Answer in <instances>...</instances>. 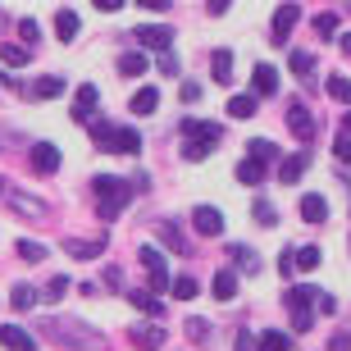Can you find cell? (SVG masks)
<instances>
[{"mask_svg": "<svg viewBox=\"0 0 351 351\" xmlns=\"http://www.w3.org/2000/svg\"><path fill=\"white\" fill-rule=\"evenodd\" d=\"M137 151H142V132H137V128H114L110 156H137Z\"/></svg>", "mask_w": 351, "mask_h": 351, "instance_id": "obj_14", "label": "cell"}, {"mask_svg": "<svg viewBox=\"0 0 351 351\" xmlns=\"http://www.w3.org/2000/svg\"><path fill=\"white\" fill-rule=\"evenodd\" d=\"M19 37H23V46H37V41H41L37 19H23V23H19Z\"/></svg>", "mask_w": 351, "mask_h": 351, "instance_id": "obj_40", "label": "cell"}, {"mask_svg": "<svg viewBox=\"0 0 351 351\" xmlns=\"http://www.w3.org/2000/svg\"><path fill=\"white\" fill-rule=\"evenodd\" d=\"M247 156H251V160H261L265 169H269V165H278V146L265 142V137H251V142H247Z\"/></svg>", "mask_w": 351, "mask_h": 351, "instance_id": "obj_21", "label": "cell"}, {"mask_svg": "<svg viewBox=\"0 0 351 351\" xmlns=\"http://www.w3.org/2000/svg\"><path fill=\"white\" fill-rule=\"evenodd\" d=\"M91 105H96V87H91V82H82L78 96H73V123H91V119H96V110H91Z\"/></svg>", "mask_w": 351, "mask_h": 351, "instance_id": "obj_13", "label": "cell"}, {"mask_svg": "<svg viewBox=\"0 0 351 351\" xmlns=\"http://www.w3.org/2000/svg\"><path fill=\"white\" fill-rule=\"evenodd\" d=\"M315 32H319V37H333V32H338V14H319V19H315Z\"/></svg>", "mask_w": 351, "mask_h": 351, "instance_id": "obj_42", "label": "cell"}, {"mask_svg": "<svg viewBox=\"0 0 351 351\" xmlns=\"http://www.w3.org/2000/svg\"><path fill=\"white\" fill-rule=\"evenodd\" d=\"M287 128L297 132L301 142H311V137H315V114H311V110H306V105L297 101L292 110H287Z\"/></svg>", "mask_w": 351, "mask_h": 351, "instance_id": "obj_10", "label": "cell"}, {"mask_svg": "<svg viewBox=\"0 0 351 351\" xmlns=\"http://www.w3.org/2000/svg\"><path fill=\"white\" fill-rule=\"evenodd\" d=\"M292 269H297V251L287 247L283 256H278V274H283V278H292Z\"/></svg>", "mask_w": 351, "mask_h": 351, "instance_id": "obj_46", "label": "cell"}, {"mask_svg": "<svg viewBox=\"0 0 351 351\" xmlns=\"http://www.w3.org/2000/svg\"><path fill=\"white\" fill-rule=\"evenodd\" d=\"M64 251L73 261H96L105 251V237H64Z\"/></svg>", "mask_w": 351, "mask_h": 351, "instance_id": "obj_9", "label": "cell"}, {"mask_svg": "<svg viewBox=\"0 0 351 351\" xmlns=\"http://www.w3.org/2000/svg\"><path fill=\"white\" fill-rule=\"evenodd\" d=\"M347 14H351V0H347Z\"/></svg>", "mask_w": 351, "mask_h": 351, "instance_id": "obj_56", "label": "cell"}, {"mask_svg": "<svg viewBox=\"0 0 351 351\" xmlns=\"http://www.w3.org/2000/svg\"><path fill=\"white\" fill-rule=\"evenodd\" d=\"M251 215H256V223H261V228H274V223H278V215H274L269 201H256V206H251Z\"/></svg>", "mask_w": 351, "mask_h": 351, "instance_id": "obj_39", "label": "cell"}, {"mask_svg": "<svg viewBox=\"0 0 351 351\" xmlns=\"http://www.w3.org/2000/svg\"><path fill=\"white\" fill-rule=\"evenodd\" d=\"M132 37H137V46H142V51L165 55V51L173 46V27H165V23H146V27H137Z\"/></svg>", "mask_w": 351, "mask_h": 351, "instance_id": "obj_6", "label": "cell"}, {"mask_svg": "<svg viewBox=\"0 0 351 351\" xmlns=\"http://www.w3.org/2000/svg\"><path fill=\"white\" fill-rule=\"evenodd\" d=\"M256 347H261V338H256L251 328H242V333H237V342H233V351H256Z\"/></svg>", "mask_w": 351, "mask_h": 351, "instance_id": "obj_44", "label": "cell"}, {"mask_svg": "<svg viewBox=\"0 0 351 351\" xmlns=\"http://www.w3.org/2000/svg\"><path fill=\"white\" fill-rule=\"evenodd\" d=\"M128 110H132V114H156V110H160V91L156 87H137V91H132V101H128Z\"/></svg>", "mask_w": 351, "mask_h": 351, "instance_id": "obj_18", "label": "cell"}, {"mask_svg": "<svg viewBox=\"0 0 351 351\" xmlns=\"http://www.w3.org/2000/svg\"><path fill=\"white\" fill-rule=\"evenodd\" d=\"M210 69H215V82H233V51H215Z\"/></svg>", "mask_w": 351, "mask_h": 351, "instance_id": "obj_29", "label": "cell"}, {"mask_svg": "<svg viewBox=\"0 0 351 351\" xmlns=\"http://www.w3.org/2000/svg\"><path fill=\"white\" fill-rule=\"evenodd\" d=\"M228 5H233V0H206V10H210V14H228Z\"/></svg>", "mask_w": 351, "mask_h": 351, "instance_id": "obj_52", "label": "cell"}, {"mask_svg": "<svg viewBox=\"0 0 351 351\" xmlns=\"http://www.w3.org/2000/svg\"><path fill=\"white\" fill-rule=\"evenodd\" d=\"M182 137H187L182 156H187V160H206L210 146H219L223 128H219V123H201V119H182Z\"/></svg>", "mask_w": 351, "mask_h": 351, "instance_id": "obj_2", "label": "cell"}, {"mask_svg": "<svg viewBox=\"0 0 351 351\" xmlns=\"http://www.w3.org/2000/svg\"><path fill=\"white\" fill-rule=\"evenodd\" d=\"M342 51H347V55H351V37H342Z\"/></svg>", "mask_w": 351, "mask_h": 351, "instance_id": "obj_54", "label": "cell"}, {"mask_svg": "<svg viewBox=\"0 0 351 351\" xmlns=\"http://www.w3.org/2000/svg\"><path fill=\"white\" fill-rule=\"evenodd\" d=\"M301 219H306V223H324L328 219V201L319 192H306V196H301Z\"/></svg>", "mask_w": 351, "mask_h": 351, "instance_id": "obj_16", "label": "cell"}, {"mask_svg": "<svg viewBox=\"0 0 351 351\" xmlns=\"http://www.w3.org/2000/svg\"><path fill=\"white\" fill-rule=\"evenodd\" d=\"M287 64H292V73H297V78H306V73L315 69V55L311 51H292V55H287Z\"/></svg>", "mask_w": 351, "mask_h": 351, "instance_id": "obj_34", "label": "cell"}, {"mask_svg": "<svg viewBox=\"0 0 351 351\" xmlns=\"http://www.w3.org/2000/svg\"><path fill=\"white\" fill-rule=\"evenodd\" d=\"M64 91V78H41L37 87H32V96H41V101H51V96H60Z\"/></svg>", "mask_w": 351, "mask_h": 351, "instance_id": "obj_38", "label": "cell"}, {"mask_svg": "<svg viewBox=\"0 0 351 351\" xmlns=\"http://www.w3.org/2000/svg\"><path fill=\"white\" fill-rule=\"evenodd\" d=\"M237 182H247V187H256V182H265V165L261 160H242V165H237Z\"/></svg>", "mask_w": 351, "mask_h": 351, "instance_id": "obj_30", "label": "cell"}, {"mask_svg": "<svg viewBox=\"0 0 351 351\" xmlns=\"http://www.w3.org/2000/svg\"><path fill=\"white\" fill-rule=\"evenodd\" d=\"M137 5H142V10H151V14H165L173 0H137Z\"/></svg>", "mask_w": 351, "mask_h": 351, "instance_id": "obj_49", "label": "cell"}, {"mask_svg": "<svg viewBox=\"0 0 351 351\" xmlns=\"http://www.w3.org/2000/svg\"><path fill=\"white\" fill-rule=\"evenodd\" d=\"M0 60L10 69H23L27 60H32V46H10V41H5V46H0Z\"/></svg>", "mask_w": 351, "mask_h": 351, "instance_id": "obj_31", "label": "cell"}, {"mask_svg": "<svg viewBox=\"0 0 351 351\" xmlns=\"http://www.w3.org/2000/svg\"><path fill=\"white\" fill-rule=\"evenodd\" d=\"M123 5H128V0H96V10H101V14H114V10H123Z\"/></svg>", "mask_w": 351, "mask_h": 351, "instance_id": "obj_51", "label": "cell"}, {"mask_svg": "<svg viewBox=\"0 0 351 351\" xmlns=\"http://www.w3.org/2000/svg\"><path fill=\"white\" fill-rule=\"evenodd\" d=\"M319 292L324 287H315V283H301V287H287L283 292V301H287V311H292V328H311V306L319 301Z\"/></svg>", "mask_w": 351, "mask_h": 351, "instance_id": "obj_3", "label": "cell"}, {"mask_svg": "<svg viewBox=\"0 0 351 351\" xmlns=\"http://www.w3.org/2000/svg\"><path fill=\"white\" fill-rule=\"evenodd\" d=\"M301 23V5L297 0H287V5H278V14H274L269 23V41L274 46H287V37H292V27Z\"/></svg>", "mask_w": 351, "mask_h": 351, "instance_id": "obj_4", "label": "cell"}, {"mask_svg": "<svg viewBox=\"0 0 351 351\" xmlns=\"http://www.w3.org/2000/svg\"><path fill=\"white\" fill-rule=\"evenodd\" d=\"M215 297H219V301L237 297V269H219V274H215Z\"/></svg>", "mask_w": 351, "mask_h": 351, "instance_id": "obj_27", "label": "cell"}, {"mask_svg": "<svg viewBox=\"0 0 351 351\" xmlns=\"http://www.w3.org/2000/svg\"><path fill=\"white\" fill-rule=\"evenodd\" d=\"M91 192H96V215H101L105 223H114L119 215H123V206L132 201V187L123 178H114V173H96V178H91Z\"/></svg>", "mask_w": 351, "mask_h": 351, "instance_id": "obj_1", "label": "cell"}, {"mask_svg": "<svg viewBox=\"0 0 351 351\" xmlns=\"http://www.w3.org/2000/svg\"><path fill=\"white\" fill-rule=\"evenodd\" d=\"M146 69H151L146 51H128V55H119V73H123V78H142Z\"/></svg>", "mask_w": 351, "mask_h": 351, "instance_id": "obj_19", "label": "cell"}, {"mask_svg": "<svg viewBox=\"0 0 351 351\" xmlns=\"http://www.w3.org/2000/svg\"><path fill=\"white\" fill-rule=\"evenodd\" d=\"M114 128H119V123H110V119H91V123H87L91 142L101 146V151H110V142H114Z\"/></svg>", "mask_w": 351, "mask_h": 351, "instance_id": "obj_25", "label": "cell"}, {"mask_svg": "<svg viewBox=\"0 0 351 351\" xmlns=\"http://www.w3.org/2000/svg\"><path fill=\"white\" fill-rule=\"evenodd\" d=\"M78 14H73V10H60V14H55V37H60V41H73V37H78Z\"/></svg>", "mask_w": 351, "mask_h": 351, "instance_id": "obj_26", "label": "cell"}, {"mask_svg": "<svg viewBox=\"0 0 351 351\" xmlns=\"http://www.w3.org/2000/svg\"><path fill=\"white\" fill-rule=\"evenodd\" d=\"M228 114L233 119H251L256 114V96H233V101H228Z\"/></svg>", "mask_w": 351, "mask_h": 351, "instance_id": "obj_35", "label": "cell"}, {"mask_svg": "<svg viewBox=\"0 0 351 351\" xmlns=\"http://www.w3.org/2000/svg\"><path fill=\"white\" fill-rule=\"evenodd\" d=\"M10 210L14 215H23V219H32V223H41L51 210H46V201H37V196H27V192H10Z\"/></svg>", "mask_w": 351, "mask_h": 351, "instance_id": "obj_7", "label": "cell"}, {"mask_svg": "<svg viewBox=\"0 0 351 351\" xmlns=\"http://www.w3.org/2000/svg\"><path fill=\"white\" fill-rule=\"evenodd\" d=\"M0 347H10V351H32V347H37V338H32L27 328H19V324H5V328H0Z\"/></svg>", "mask_w": 351, "mask_h": 351, "instance_id": "obj_15", "label": "cell"}, {"mask_svg": "<svg viewBox=\"0 0 351 351\" xmlns=\"http://www.w3.org/2000/svg\"><path fill=\"white\" fill-rule=\"evenodd\" d=\"M10 306H14V311H32V306H37V287L14 283V287H10Z\"/></svg>", "mask_w": 351, "mask_h": 351, "instance_id": "obj_28", "label": "cell"}, {"mask_svg": "<svg viewBox=\"0 0 351 351\" xmlns=\"http://www.w3.org/2000/svg\"><path fill=\"white\" fill-rule=\"evenodd\" d=\"M187 333H192L196 342H206L210 338V324H206V319H187Z\"/></svg>", "mask_w": 351, "mask_h": 351, "instance_id": "obj_48", "label": "cell"}, {"mask_svg": "<svg viewBox=\"0 0 351 351\" xmlns=\"http://www.w3.org/2000/svg\"><path fill=\"white\" fill-rule=\"evenodd\" d=\"M306 165H311V156H306V151H297V156H283V160H278V182H297L301 173H306Z\"/></svg>", "mask_w": 351, "mask_h": 351, "instance_id": "obj_17", "label": "cell"}, {"mask_svg": "<svg viewBox=\"0 0 351 351\" xmlns=\"http://www.w3.org/2000/svg\"><path fill=\"white\" fill-rule=\"evenodd\" d=\"M297 265H301V269H319V247H301Z\"/></svg>", "mask_w": 351, "mask_h": 351, "instance_id": "obj_41", "label": "cell"}, {"mask_svg": "<svg viewBox=\"0 0 351 351\" xmlns=\"http://www.w3.org/2000/svg\"><path fill=\"white\" fill-rule=\"evenodd\" d=\"M173 297L178 301H192L196 292H201V287H196V274H178V278H173V287H169Z\"/></svg>", "mask_w": 351, "mask_h": 351, "instance_id": "obj_33", "label": "cell"}, {"mask_svg": "<svg viewBox=\"0 0 351 351\" xmlns=\"http://www.w3.org/2000/svg\"><path fill=\"white\" fill-rule=\"evenodd\" d=\"M315 311H319V315H338V297H328V292H319V301H315Z\"/></svg>", "mask_w": 351, "mask_h": 351, "instance_id": "obj_47", "label": "cell"}, {"mask_svg": "<svg viewBox=\"0 0 351 351\" xmlns=\"http://www.w3.org/2000/svg\"><path fill=\"white\" fill-rule=\"evenodd\" d=\"M342 132H351V110H347V119H342Z\"/></svg>", "mask_w": 351, "mask_h": 351, "instance_id": "obj_53", "label": "cell"}, {"mask_svg": "<svg viewBox=\"0 0 351 351\" xmlns=\"http://www.w3.org/2000/svg\"><path fill=\"white\" fill-rule=\"evenodd\" d=\"M128 338L137 342L142 351H160V347H165V328H160V324H137V328H128Z\"/></svg>", "mask_w": 351, "mask_h": 351, "instance_id": "obj_12", "label": "cell"}, {"mask_svg": "<svg viewBox=\"0 0 351 351\" xmlns=\"http://www.w3.org/2000/svg\"><path fill=\"white\" fill-rule=\"evenodd\" d=\"M287 347H292V338H287V333L265 328V333H261V347H256V351H287Z\"/></svg>", "mask_w": 351, "mask_h": 351, "instance_id": "obj_32", "label": "cell"}, {"mask_svg": "<svg viewBox=\"0 0 351 351\" xmlns=\"http://www.w3.org/2000/svg\"><path fill=\"white\" fill-rule=\"evenodd\" d=\"M128 301H132V306H137L142 315L160 319V301H156V292H151V287H132V292H128Z\"/></svg>", "mask_w": 351, "mask_h": 351, "instance_id": "obj_23", "label": "cell"}, {"mask_svg": "<svg viewBox=\"0 0 351 351\" xmlns=\"http://www.w3.org/2000/svg\"><path fill=\"white\" fill-rule=\"evenodd\" d=\"M328 96L342 101V105H351V78H338V73H333V78H328Z\"/></svg>", "mask_w": 351, "mask_h": 351, "instance_id": "obj_37", "label": "cell"}, {"mask_svg": "<svg viewBox=\"0 0 351 351\" xmlns=\"http://www.w3.org/2000/svg\"><path fill=\"white\" fill-rule=\"evenodd\" d=\"M0 192H5V178H0Z\"/></svg>", "mask_w": 351, "mask_h": 351, "instance_id": "obj_55", "label": "cell"}, {"mask_svg": "<svg viewBox=\"0 0 351 351\" xmlns=\"http://www.w3.org/2000/svg\"><path fill=\"white\" fill-rule=\"evenodd\" d=\"M14 251H19L27 265H41V261H46V247H41V242H27V237H23V242H19Z\"/></svg>", "mask_w": 351, "mask_h": 351, "instance_id": "obj_36", "label": "cell"}, {"mask_svg": "<svg viewBox=\"0 0 351 351\" xmlns=\"http://www.w3.org/2000/svg\"><path fill=\"white\" fill-rule=\"evenodd\" d=\"M333 156H338L342 165H351V132H342L338 142H333Z\"/></svg>", "mask_w": 351, "mask_h": 351, "instance_id": "obj_45", "label": "cell"}, {"mask_svg": "<svg viewBox=\"0 0 351 351\" xmlns=\"http://www.w3.org/2000/svg\"><path fill=\"white\" fill-rule=\"evenodd\" d=\"M64 292H69V278H64V274H55V278H51V287H46V301H60Z\"/></svg>", "mask_w": 351, "mask_h": 351, "instance_id": "obj_43", "label": "cell"}, {"mask_svg": "<svg viewBox=\"0 0 351 351\" xmlns=\"http://www.w3.org/2000/svg\"><path fill=\"white\" fill-rule=\"evenodd\" d=\"M192 228H196L201 237H219V233H223V215H219L215 206H196V210H192Z\"/></svg>", "mask_w": 351, "mask_h": 351, "instance_id": "obj_8", "label": "cell"}, {"mask_svg": "<svg viewBox=\"0 0 351 351\" xmlns=\"http://www.w3.org/2000/svg\"><path fill=\"white\" fill-rule=\"evenodd\" d=\"M182 101H187V105H192V101H201V87H196V82H182Z\"/></svg>", "mask_w": 351, "mask_h": 351, "instance_id": "obj_50", "label": "cell"}, {"mask_svg": "<svg viewBox=\"0 0 351 351\" xmlns=\"http://www.w3.org/2000/svg\"><path fill=\"white\" fill-rule=\"evenodd\" d=\"M32 169H37V173H55V169H60V151H55L51 142H41L37 151H32Z\"/></svg>", "mask_w": 351, "mask_h": 351, "instance_id": "obj_20", "label": "cell"}, {"mask_svg": "<svg viewBox=\"0 0 351 351\" xmlns=\"http://www.w3.org/2000/svg\"><path fill=\"white\" fill-rule=\"evenodd\" d=\"M137 256H142V265H146V274H151V287H156V292L173 287V278H169V265H165V251H160V247H142Z\"/></svg>", "mask_w": 351, "mask_h": 351, "instance_id": "obj_5", "label": "cell"}, {"mask_svg": "<svg viewBox=\"0 0 351 351\" xmlns=\"http://www.w3.org/2000/svg\"><path fill=\"white\" fill-rule=\"evenodd\" d=\"M228 256H233L237 274H261V261H256V251H251V247H242V242H233V247H228Z\"/></svg>", "mask_w": 351, "mask_h": 351, "instance_id": "obj_22", "label": "cell"}, {"mask_svg": "<svg viewBox=\"0 0 351 351\" xmlns=\"http://www.w3.org/2000/svg\"><path fill=\"white\" fill-rule=\"evenodd\" d=\"M274 91H278V69L256 64V73H251V96H274Z\"/></svg>", "mask_w": 351, "mask_h": 351, "instance_id": "obj_11", "label": "cell"}, {"mask_svg": "<svg viewBox=\"0 0 351 351\" xmlns=\"http://www.w3.org/2000/svg\"><path fill=\"white\" fill-rule=\"evenodd\" d=\"M156 237H160V242H165V247L173 251V256H187V242H182V233L173 228L169 219H165V223H156Z\"/></svg>", "mask_w": 351, "mask_h": 351, "instance_id": "obj_24", "label": "cell"}]
</instances>
